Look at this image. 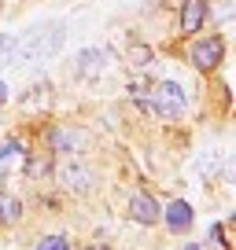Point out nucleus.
Listing matches in <instances>:
<instances>
[{
  "label": "nucleus",
  "mask_w": 236,
  "mask_h": 250,
  "mask_svg": "<svg viewBox=\"0 0 236 250\" xmlns=\"http://www.w3.org/2000/svg\"><path fill=\"white\" fill-rule=\"evenodd\" d=\"M63 48V26H37L30 37L15 41L11 62H45Z\"/></svg>",
  "instance_id": "1"
},
{
  "label": "nucleus",
  "mask_w": 236,
  "mask_h": 250,
  "mask_svg": "<svg viewBox=\"0 0 236 250\" xmlns=\"http://www.w3.org/2000/svg\"><path fill=\"white\" fill-rule=\"evenodd\" d=\"M148 100H141L144 110H155L159 118H177L185 110V88L177 81H159V85L148 88Z\"/></svg>",
  "instance_id": "2"
},
{
  "label": "nucleus",
  "mask_w": 236,
  "mask_h": 250,
  "mask_svg": "<svg viewBox=\"0 0 236 250\" xmlns=\"http://www.w3.org/2000/svg\"><path fill=\"white\" fill-rule=\"evenodd\" d=\"M221 55H225V41H221L218 33H211L207 41H196V44H192V66H196V70H214L221 62Z\"/></svg>",
  "instance_id": "3"
},
{
  "label": "nucleus",
  "mask_w": 236,
  "mask_h": 250,
  "mask_svg": "<svg viewBox=\"0 0 236 250\" xmlns=\"http://www.w3.org/2000/svg\"><path fill=\"white\" fill-rule=\"evenodd\" d=\"M59 180H63L71 191H89L93 188V169L85 162H63L59 166Z\"/></svg>",
  "instance_id": "4"
},
{
  "label": "nucleus",
  "mask_w": 236,
  "mask_h": 250,
  "mask_svg": "<svg viewBox=\"0 0 236 250\" xmlns=\"http://www.w3.org/2000/svg\"><path fill=\"white\" fill-rule=\"evenodd\" d=\"M129 213H133L137 225H159V221H163V210H159V203L151 195H133Z\"/></svg>",
  "instance_id": "5"
},
{
  "label": "nucleus",
  "mask_w": 236,
  "mask_h": 250,
  "mask_svg": "<svg viewBox=\"0 0 236 250\" xmlns=\"http://www.w3.org/2000/svg\"><path fill=\"white\" fill-rule=\"evenodd\" d=\"M207 22V0H185L181 4V33H199Z\"/></svg>",
  "instance_id": "6"
},
{
  "label": "nucleus",
  "mask_w": 236,
  "mask_h": 250,
  "mask_svg": "<svg viewBox=\"0 0 236 250\" xmlns=\"http://www.w3.org/2000/svg\"><path fill=\"white\" fill-rule=\"evenodd\" d=\"M163 217H166V228H170V232H189L192 228V206L177 199V203H170L163 210Z\"/></svg>",
  "instance_id": "7"
},
{
  "label": "nucleus",
  "mask_w": 236,
  "mask_h": 250,
  "mask_svg": "<svg viewBox=\"0 0 236 250\" xmlns=\"http://www.w3.org/2000/svg\"><path fill=\"white\" fill-rule=\"evenodd\" d=\"M48 140H52L55 151H74V155H78V151L85 147L89 136L78 133V129H52V133H48Z\"/></svg>",
  "instance_id": "8"
},
{
  "label": "nucleus",
  "mask_w": 236,
  "mask_h": 250,
  "mask_svg": "<svg viewBox=\"0 0 236 250\" xmlns=\"http://www.w3.org/2000/svg\"><path fill=\"white\" fill-rule=\"evenodd\" d=\"M23 217V203L15 195H0V225H15Z\"/></svg>",
  "instance_id": "9"
},
{
  "label": "nucleus",
  "mask_w": 236,
  "mask_h": 250,
  "mask_svg": "<svg viewBox=\"0 0 236 250\" xmlns=\"http://www.w3.org/2000/svg\"><path fill=\"white\" fill-rule=\"evenodd\" d=\"M100 66H103V55L96 52V48L78 52V74H100Z\"/></svg>",
  "instance_id": "10"
},
{
  "label": "nucleus",
  "mask_w": 236,
  "mask_h": 250,
  "mask_svg": "<svg viewBox=\"0 0 236 250\" xmlns=\"http://www.w3.org/2000/svg\"><path fill=\"white\" fill-rule=\"evenodd\" d=\"M129 62H133V66H148L151 62V48H144V44H129Z\"/></svg>",
  "instance_id": "11"
},
{
  "label": "nucleus",
  "mask_w": 236,
  "mask_h": 250,
  "mask_svg": "<svg viewBox=\"0 0 236 250\" xmlns=\"http://www.w3.org/2000/svg\"><path fill=\"white\" fill-rule=\"evenodd\" d=\"M15 33H0V62H11V52H15Z\"/></svg>",
  "instance_id": "12"
},
{
  "label": "nucleus",
  "mask_w": 236,
  "mask_h": 250,
  "mask_svg": "<svg viewBox=\"0 0 236 250\" xmlns=\"http://www.w3.org/2000/svg\"><path fill=\"white\" fill-rule=\"evenodd\" d=\"M37 250H71V243H67L63 235H45V239L37 243Z\"/></svg>",
  "instance_id": "13"
},
{
  "label": "nucleus",
  "mask_w": 236,
  "mask_h": 250,
  "mask_svg": "<svg viewBox=\"0 0 236 250\" xmlns=\"http://www.w3.org/2000/svg\"><path fill=\"white\" fill-rule=\"evenodd\" d=\"M211 243H214L218 250H229V239H225V228H221V225L211 228Z\"/></svg>",
  "instance_id": "14"
},
{
  "label": "nucleus",
  "mask_w": 236,
  "mask_h": 250,
  "mask_svg": "<svg viewBox=\"0 0 236 250\" xmlns=\"http://www.w3.org/2000/svg\"><path fill=\"white\" fill-rule=\"evenodd\" d=\"M4 103H8V85L0 81V107H4Z\"/></svg>",
  "instance_id": "15"
},
{
  "label": "nucleus",
  "mask_w": 236,
  "mask_h": 250,
  "mask_svg": "<svg viewBox=\"0 0 236 250\" xmlns=\"http://www.w3.org/2000/svg\"><path fill=\"white\" fill-rule=\"evenodd\" d=\"M185 250H211V247H207V243H189Z\"/></svg>",
  "instance_id": "16"
},
{
  "label": "nucleus",
  "mask_w": 236,
  "mask_h": 250,
  "mask_svg": "<svg viewBox=\"0 0 236 250\" xmlns=\"http://www.w3.org/2000/svg\"><path fill=\"white\" fill-rule=\"evenodd\" d=\"M89 250H107V247H89Z\"/></svg>",
  "instance_id": "17"
}]
</instances>
